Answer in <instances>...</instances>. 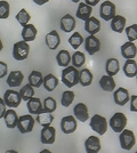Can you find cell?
Instances as JSON below:
<instances>
[{
	"label": "cell",
	"instance_id": "34",
	"mask_svg": "<svg viewBox=\"0 0 137 153\" xmlns=\"http://www.w3.org/2000/svg\"><path fill=\"white\" fill-rule=\"evenodd\" d=\"M19 93H20L21 100H23L24 102H27L30 98L34 97V89H33L32 86H30L29 83L23 86Z\"/></svg>",
	"mask_w": 137,
	"mask_h": 153
},
{
	"label": "cell",
	"instance_id": "6",
	"mask_svg": "<svg viewBox=\"0 0 137 153\" xmlns=\"http://www.w3.org/2000/svg\"><path fill=\"white\" fill-rule=\"evenodd\" d=\"M34 119L32 118V114H24L22 117H19L17 125L16 127L19 128L20 133L22 134H27L30 131H32L34 128Z\"/></svg>",
	"mask_w": 137,
	"mask_h": 153
},
{
	"label": "cell",
	"instance_id": "25",
	"mask_svg": "<svg viewBox=\"0 0 137 153\" xmlns=\"http://www.w3.org/2000/svg\"><path fill=\"white\" fill-rule=\"evenodd\" d=\"M124 73L127 78H135L137 73V63L135 59H126L124 64Z\"/></svg>",
	"mask_w": 137,
	"mask_h": 153
},
{
	"label": "cell",
	"instance_id": "35",
	"mask_svg": "<svg viewBox=\"0 0 137 153\" xmlns=\"http://www.w3.org/2000/svg\"><path fill=\"white\" fill-rule=\"evenodd\" d=\"M82 42H84V38L79 32H73V34L69 38V44L71 45L73 49H78L82 45Z\"/></svg>",
	"mask_w": 137,
	"mask_h": 153
},
{
	"label": "cell",
	"instance_id": "2",
	"mask_svg": "<svg viewBox=\"0 0 137 153\" xmlns=\"http://www.w3.org/2000/svg\"><path fill=\"white\" fill-rule=\"evenodd\" d=\"M119 140H120V146L122 150H131L136 144V138H135V134L129 130V129H124L120 136H119Z\"/></svg>",
	"mask_w": 137,
	"mask_h": 153
},
{
	"label": "cell",
	"instance_id": "17",
	"mask_svg": "<svg viewBox=\"0 0 137 153\" xmlns=\"http://www.w3.org/2000/svg\"><path fill=\"white\" fill-rule=\"evenodd\" d=\"M121 55L126 59H134L137 55V48L134 42L127 41L121 46Z\"/></svg>",
	"mask_w": 137,
	"mask_h": 153
},
{
	"label": "cell",
	"instance_id": "30",
	"mask_svg": "<svg viewBox=\"0 0 137 153\" xmlns=\"http://www.w3.org/2000/svg\"><path fill=\"white\" fill-rule=\"evenodd\" d=\"M36 120H37V122H39V125L40 126H42V127L50 126L52 122L54 121V115H53L52 113H49V112L45 111V110L42 108V111L38 114V117H37Z\"/></svg>",
	"mask_w": 137,
	"mask_h": 153
},
{
	"label": "cell",
	"instance_id": "40",
	"mask_svg": "<svg viewBox=\"0 0 137 153\" xmlns=\"http://www.w3.org/2000/svg\"><path fill=\"white\" fill-rule=\"evenodd\" d=\"M126 34H127V38L130 42H134L137 39V25L136 24H133V25L128 26L126 29Z\"/></svg>",
	"mask_w": 137,
	"mask_h": 153
},
{
	"label": "cell",
	"instance_id": "49",
	"mask_svg": "<svg viewBox=\"0 0 137 153\" xmlns=\"http://www.w3.org/2000/svg\"><path fill=\"white\" fill-rule=\"evenodd\" d=\"M72 2H74V4H78V2H80V0H71Z\"/></svg>",
	"mask_w": 137,
	"mask_h": 153
},
{
	"label": "cell",
	"instance_id": "16",
	"mask_svg": "<svg viewBox=\"0 0 137 153\" xmlns=\"http://www.w3.org/2000/svg\"><path fill=\"white\" fill-rule=\"evenodd\" d=\"M85 150L87 153H98L101 151V140L96 136H89L85 142Z\"/></svg>",
	"mask_w": 137,
	"mask_h": 153
},
{
	"label": "cell",
	"instance_id": "31",
	"mask_svg": "<svg viewBox=\"0 0 137 153\" xmlns=\"http://www.w3.org/2000/svg\"><path fill=\"white\" fill-rule=\"evenodd\" d=\"M93 82V73L88 69H82L79 72V83L82 87H88Z\"/></svg>",
	"mask_w": 137,
	"mask_h": 153
},
{
	"label": "cell",
	"instance_id": "33",
	"mask_svg": "<svg viewBox=\"0 0 137 153\" xmlns=\"http://www.w3.org/2000/svg\"><path fill=\"white\" fill-rule=\"evenodd\" d=\"M71 62L73 68H81L86 63V56L82 51H76L71 56Z\"/></svg>",
	"mask_w": 137,
	"mask_h": 153
},
{
	"label": "cell",
	"instance_id": "32",
	"mask_svg": "<svg viewBox=\"0 0 137 153\" xmlns=\"http://www.w3.org/2000/svg\"><path fill=\"white\" fill-rule=\"evenodd\" d=\"M44 81V76L39 71H32L29 76V85L32 86L33 88H39Z\"/></svg>",
	"mask_w": 137,
	"mask_h": 153
},
{
	"label": "cell",
	"instance_id": "23",
	"mask_svg": "<svg viewBox=\"0 0 137 153\" xmlns=\"http://www.w3.org/2000/svg\"><path fill=\"white\" fill-rule=\"evenodd\" d=\"M91 13H93V7L88 6L85 2H79L78 9L76 13V16L79 19H82V21L88 19L91 16Z\"/></svg>",
	"mask_w": 137,
	"mask_h": 153
},
{
	"label": "cell",
	"instance_id": "44",
	"mask_svg": "<svg viewBox=\"0 0 137 153\" xmlns=\"http://www.w3.org/2000/svg\"><path fill=\"white\" fill-rule=\"evenodd\" d=\"M98 2H99V0H85V4H87L88 6H90V7L96 6Z\"/></svg>",
	"mask_w": 137,
	"mask_h": 153
},
{
	"label": "cell",
	"instance_id": "38",
	"mask_svg": "<svg viewBox=\"0 0 137 153\" xmlns=\"http://www.w3.org/2000/svg\"><path fill=\"white\" fill-rule=\"evenodd\" d=\"M16 19H17V22L20 23L21 25L24 26L30 22V19H31V15L26 12V9L22 8L20 12L17 13V15H16Z\"/></svg>",
	"mask_w": 137,
	"mask_h": 153
},
{
	"label": "cell",
	"instance_id": "28",
	"mask_svg": "<svg viewBox=\"0 0 137 153\" xmlns=\"http://www.w3.org/2000/svg\"><path fill=\"white\" fill-rule=\"evenodd\" d=\"M56 61H57V64L61 68L69 66L71 63V55H70L69 51H66V49L59 51V53L56 55Z\"/></svg>",
	"mask_w": 137,
	"mask_h": 153
},
{
	"label": "cell",
	"instance_id": "11",
	"mask_svg": "<svg viewBox=\"0 0 137 153\" xmlns=\"http://www.w3.org/2000/svg\"><path fill=\"white\" fill-rule=\"evenodd\" d=\"M56 138V129L52 126H46L41 129L40 140L42 144H54Z\"/></svg>",
	"mask_w": 137,
	"mask_h": 153
},
{
	"label": "cell",
	"instance_id": "8",
	"mask_svg": "<svg viewBox=\"0 0 137 153\" xmlns=\"http://www.w3.org/2000/svg\"><path fill=\"white\" fill-rule=\"evenodd\" d=\"M116 5L110 1V0H106L104 1L102 5H101V8H99V15L101 17L104 19V21H111L117 14H116Z\"/></svg>",
	"mask_w": 137,
	"mask_h": 153
},
{
	"label": "cell",
	"instance_id": "12",
	"mask_svg": "<svg viewBox=\"0 0 137 153\" xmlns=\"http://www.w3.org/2000/svg\"><path fill=\"white\" fill-rule=\"evenodd\" d=\"M73 113L76 120H79L80 122H86L89 119V113H88V108L85 103H78L74 108H73Z\"/></svg>",
	"mask_w": 137,
	"mask_h": 153
},
{
	"label": "cell",
	"instance_id": "20",
	"mask_svg": "<svg viewBox=\"0 0 137 153\" xmlns=\"http://www.w3.org/2000/svg\"><path fill=\"white\" fill-rule=\"evenodd\" d=\"M37 33H38L37 27L33 25V24L27 23L26 25L23 26V30H22V38H23V41L29 42V41L36 40Z\"/></svg>",
	"mask_w": 137,
	"mask_h": 153
},
{
	"label": "cell",
	"instance_id": "3",
	"mask_svg": "<svg viewBox=\"0 0 137 153\" xmlns=\"http://www.w3.org/2000/svg\"><path fill=\"white\" fill-rule=\"evenodd\" d=\"M30 53V46L27 42L21 40L14 44L13 47V57L16 61H24L29 56Z\"/></svg>",
	"mask_w": 137,
	"mask_h": 153
},
{
	"label": "cell",
	"instance_id": "37",
	"mask_svg": "<svg viewBox=\"0 0 137 153\" xmlns=\"http://www.w3.org/2000/svg\"><path fill=\"white\" fill-rule=\"evenodd\" d=\"M42 108H44L45 111L49 112V113L55 112L56 108H57V104H56L55 98H53V97H47V98H45V101L42 103Z\"/></svg>",
	"mask_w": 137,
	"mask_h": 153
},
{
	"label": "cell",
	"instance_id": "50",
	"mask_svg": "<svg viewBox=\"0 0 137 153\" xmlns=\"http://www.w3.org/2000/svg\"><path fill=\"white\" fill-rule=\"evenodd\" d=\"M135 153H136V152H135Z\"/></svg>",
	"mask_w": 137,
	"mask_h": 153
},
{
	"label": "cell",
	"instance_id": "19",
	"mask_svg": "<svg viewBox=\"0 0 137 153\" xmlns=\"http://www.w3.org/2000/svg\"><path fill=\"white\" fill-rule=\"evenodd\" d=\"M85 30L89 33V36H95L101 30V22L96 17H89L85 21Z\"/></svg>",
	"mask_w": 137,
	"mask_h": 153
},
{
	"label": "cell",
	"instance_id": "48",
	"mask_svg": "<svg viewBox=\"0 0 137 153\" xmlns=\"http://www.w3.org/2000/svg\"><path fill=\"white\" fill-rule=\"evenodd\" d=\"M2 48H4V44H2V41H1V39H0V53L2 51Z\"/></svg>",
	"mask_w": 137,
	"mask_h": 153
},
{
	"label": "cell",
	"instance_id": "26",
	"mask_svg": "<svg viewBox=\"0 0 137 153\" xmlns=\"http://www.w3.org/2000/svg\"><path fill=\"white\" fill-rule=\"evenodd\" d=\"M120 70V64L117 58H109L105 64V71H106V76H114L118 74V72Z\"/></svg>",
	"mask_w": 137,
	"mask_h": 153
},
{
	"label": "cell",
	"instance_id": "39",
	"mask_svg": "<svg viewBox=\"0 0 137 153\" xmlns=\"http://www.w3.org/2000/svg\"><path fill=\"white\" fill-rule=\"evenodd\" d=\"M9 10L10 6L6 0H1L0 1V19H6L9 17Z\"/></svg>",
	"mask_w": 137,
	"mask_h": 153
},
{
	"label": "cell",
	"instance_id": "46",
	"mask_svg": "<svg viewBox=\"0 0 137 153\" xmlns=\"http://www.w3.org/2000/svg\"><path fill=\"white\" fill-rule=\"evenodd\" d=\"M39 153H53V152H50L49 150H47V149H45V150H41Z\"/></svg>",
	"mask_w": 137,
	"mask_h": 153
},
{
	"label": "cell",
	"instance_id": "10",
	"mask_svg": "<svg viewBox=\"0 0 137 153\" xmlns=\"http://www.w3.org/2000/svg\"><path fill=\"white\" fill-rule=\"evenodd\" d=\"M84 41H85V49L89 55H94L101 51V41L95 36H89L84 39Z\"/></svg>",
	"mask_w": 137,
	"mask_h": 153
},
{
	"label": "cell",
	"instance_id": "5",
	"mask_svg": "<svg viewBox=\"0 0 137 153\" xmlns=\"http://www.w3.org/2000/svg\"><path fill=\"white\" fill-rule=\"evenodd\" d=\"M89 126L98 135H104L106 133V130H107V121H106V119L103 115L99 114H95L91 117Z\"/></svg>",
	"mask_w": 137,
	"mask_h": 153
},
{
	"label": "cell",
	"instance_id": "13",
	"mask_svg": "<svg viewBox=\"0 0 137 153\" xmlns=\"http://www.w3.org/2000/svg\"><path fill=\"white\" fill-rule=\"evenodd\" d=\"M76 25H77L76 19H74V17H73L72 15H70V14H65V15H64V16L61 19V22H59L61 30H62V31H64V32H66V33L74 31Z\"/></svg>",
	"mask_w": 137,
	"mask_h": 153
},
{
	"label": "cell",
	"instance_id": "24",
	"mask_svg": "<svg viewBox=\"0 0 137 153\" xmlns=\"http://www.w3.org/2000/svg\"><path fill=\"white\" fill-rule=\"evenodd\" d=\"M126 19L121 15H116L111 19V29L112 31L117 32V33H122L126 27Z\"/></svg>",
	"mask_w": 137,
	"mask_h": 153
},
{
	"label": "cell",
	"instance_id": "27",
	"mask_svg": "<svg viewBox=\"0 0 137 153\" xmlns=\"http://www.w3.org/2000/svg\"><path fill=\"white\" fill-rule=\"evenodd\" d=\"M99 86H101V88L103 90L111 93L116 88V81H114L113 76H103L99 79Z\"/></svg>",
	"mask_w": 137,
	"mask_h": 153
},
{
	"label": "cell",
	"instance_id": "47",
	"mask_svg": "<svg viewBox=\"0 0 137 153\" xmlns=\"http://www.w3.org/2000/svg\"><path fill=\"white\" fill-rule=\"evenodd\" d=\"M5 153H19L17 151H15V150H7Z\"/></svg>",
	"mask_w": 137,
	"mask_h": 153
},
{
	"label": "cell",
	"instance_id": "15",
	"mask_svg": "<svg viewBox=\"0 0 137 153\" xmlns=\"http://www.w3.org/2000/svg\"><path fill=\"white\" fill-rule=\"evenodd\" d=\"M46 45L49 49L52 51H55L59 47V44H61V37H59V32L56 30H53L49 33L46 34Z\"/></svg>",
	"mask_w": 137,
	"mask_h": 153
},
{
	"label": "cell",
	"instance_id": "14",
	"mask_svg": "<svg viewBox=\"0 0 137 153\" xmlns=\"http://www.w3.org/2000/svg\"><path fill=\"white\" fill-rule=\"evenodd\" d=\"M129 98H130L129 93H128V90L126 89V88H124V87L118 88V89L114 91V94H113L114 103L118 104V105H120V106H124V104H127V103L129 102Z\"/></svg>",
	"mask_w": 137,
	"mask_h": 153
},
{
	"label": "cell",
	"instance_id": "1",
	"mask_svg": "<svg viewBox=\"0 0 137 153\" xmlns=\"http://www.w3.org/2000/svg\"><path fill=\"white\" fill-rule=\"evenodd\" d=\"M61 81L64 83L65 86H67L69 88L74 87L79 83V71L77 68L73 66H66L62 71V78Z\"/></svg>",
	"mask_w": 137,
	"mask_h": 153
},
{
	"label": "cell",
	"instance_id": "21",
	"mask_svg": "<svg viewBox=\"0 0 137 153\" xmlns=\"http://www.w3.org/2000/svg\"><path fill=\"white\" fill-rule=\"evenodd\" d=\"M4 119H5V123H6L7 128L9 129H14L17 125V120H19V115L15 112L14 108H9L6 110L5 114H4Z\"/></svg>",
	"mask_w": 137,
	"mask_h": 153
},
{
	"label": "cell",
	"instance_id": "18",
	"mask_svg": "<svg viewBox=\"0 0 137 153\" xmlns=\"http://www.w3.org/2000/svg\"><path fill=\"white\" fill-rule=\"evenodd\" d=\"M23 79H24V76L21 71H12L7 76V85L10 88L20 87V86H22Z\"/></svg>",
	"mask_w": 137,
	"mask_h": 153
},
{
	"label": "cell",
	"instance_id": "4",
	"mask_svg": "<svg viewBox=\"0 0 137 153\" xmlns=\"http://www.w3.org/2000/svg\"><path fill=\"white\" fill-rule=\"evenodd\" d=\"M127 122H128L127 117L122 112H117V113H114V115H112L109 123L114 133H121L124 129H126Z\"/></svg>",
	"mask_w": 137,
	"mask_h": 153
},
{
	"label": "cell",
	"instance_id": "22",
	"mask_svg": "<svg viewBox=\"0 0 137 153\" xmlns=\"http://www.w3.org/2000/svg\"><path fill=\"white\" fill-rule=\"evenodd\" d=\"M26 106H27V111L30 114H39L42 111V103L38 97H32L26 102Z\"/></svg>",
	"mask_w": 137,
	"mask_h": 153
},
{
	"label": "cell",
	"instance_id": "7",
	"mask_svg": "<svg viewBox=\"0 0 137 153\" xmlns=\"http://www.w3.org/2000/svg\"><path fill=\"white\" fill-rule=\"evenodd\" d=\"M2 100L5 102V105L10 108H17V106H20L21 102H22L20 93L19 91H15L13 89L6 90L5 91V95L2 97Z\"/></svg>",
	"mask_w": 137,
	"mask_h": 153
},
{
	"label": "cell",
	"instance_id": "9",
	"mask_svg": "<svg viewBox=\"0 0 137 153\" xmlns=\"http://www.w3.org/2000/svg\"><path fill=\"white\" fill-rule=\"evenodd\" d=\"M77 120L73 115H66L61 120V129L64 134H72L77 130Z\"/></svg>",
	"mask_w": 137,
	"mask_h": 153
},
{
	"label": "cell",
	"instance_id": "42",
	"mask_svg": "<svg viewBox=\"0 0 137 153\" xmlns=\"http://www.w3.org/2000/svg\"><path fill=\"white\" fill-rule=\"evenodd\" d=\"M129 101H130V111H131V112H137V108H136L137 96L133 95V97H131V98H129Z\"/></svg>",
	"mask_w": 137,
	"mask_h": 153
},
{
	"label": "cell",
	"instance_id": "45",
	"mask_svg": "<svg viewBox=\"0 0 137 153\" xmlns=\"http://www.w3.org/2000/svg\"><path fill=\"white\" fill-rule=\"evenodd\" d=\"M49 0H33V2L34 4H37L38 6H42V5H45V4H47Z\"/></svg>",
	"mask_w": 137,
	"mask_h": 153
},
{
	"label": "cell",
	"instance_id": "36",
	"mask_svg": "<svg viewBox=\"0 0 137 153\" xmlns=\"http://www.w3.org/2000/svg\"><path fill=\"white\" fill-rule=\"evenodd\" d=\"M74 101V93L71 90H65L62 94V98H61V104L64 108H69Z\"/></svg>",
	"mask_w": 137,
	"mask_h": 153
},
{
	"label": "cell",
	"instance_id": "29",
	"mask_svg": "<svg viewBox=\"0 0 137 153\" xmlns=\"http://www.w3.org/2000/svg\"><path fill=\"white\" fill-rule=\"evenodd\" d=\"M42 85H44V87H45V89L47 91H53V90L56 89V87L59 85V79L54 76V74L49 73V74H47L44 78Z\"/></svg>",
	"mask_w": 137,
	"mask_h": 153
},
{
	"label": "cell",
	"instance_id": "43",
	"mask_svg": "<svg viewBox=\"0 0 137 153\" xmlns=\"http://www.w3.org/2000/svg\"><path fill=\"white\" fill-rule=\"evenodd\" d=\"M5 112H6V105H5L4 100L0 97V119H2V118H4Z\"/></svg>",
	"mask_w": 137,
	"mask_h": 153
},
{
	"label": "cell",
	"instance_id": "41",
	"mask_svg": "<svg viewBox=\"0 0 137 153\" xmlns=\"http://www.w3.org/2000/svg\"><path fill=\"white\" fill-rule=\"evenodd\" d=\"M7 72H8V66L5 62H1L0 61V79L7 76Z\"/></svg>",
	"mask_w": 137,
	"mask_h": 153
}]
</instances>
